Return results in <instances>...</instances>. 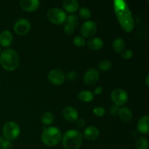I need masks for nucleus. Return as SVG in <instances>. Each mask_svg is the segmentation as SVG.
Listing matches in <instances>:
<instances>
[{
  "mask_svg": "<svg viewBox=\"0 0 149 149\" xmlns=\"http://www.w3.org/2000/svg\"><path fill=\"white\" fill-rule=\"evenodd\" d=\"M115 14L124 31L131 32L135 27V20L127 3L124 0H114L113 2Z\"/></svg>",
  "mask_w": 149,
  "mask_h": 149,
  "instance_id": "obj_1",
  "label": "nucleus"
},
{
  "mask_svg": "<svg viewBox=\"0 0 149 149\" xmlns=\"http://www.w3.org/2000/svg\"><path fill=\"white\" fill-rule=\"evenodd\" d=\"M93 113L97 116H103L106 113V110L103 107H96L93 109Z\"/></svg>",
  "mask_w": 149,
  "mask_h": 149,
  "instance_id": "obj_28",
  "label": "nucleus"
},
{
  "mask_svg": "<svg viewBox=\"0 0 149 149\" xmlns=\"http://www.w3.org/2000/svg\"><path fill=\"white\" fill-rule=\"evenodd\" d=\"M67 15L64 10L59 7H52L47 12V18L54 24L61 25L65 22Z\"/></svg>",
  "mask_w": 149,
  "mask_h": 149,
  "instance_id": "obj_6",
  "label": "nucleus"
},
{
  "mask_svg": "<svg viewBox=\"0 0 149 149\" xmlns=\"http://www.w3.org/2000/svg\"><path fill=\"white\" fill-rule=\"evenodd\" d=\"M48 79L55 85H60L64 82L65 79V74L59 69H52L48 73Z\"/></svg>",
  "mask_w": 149,
  "mask_h": 149,
  "instance_id": "obj_9",
  "label": "nucleus"
},
{
  "mask_svg": "<svg viewBox=\"0 0 149 149\" xmlns=\"http://www.w3.org/2000/svg\"><path fill=\"white\" fill-rule=\"evenodd\" d=\"M54 119V116L51 112H45L42 116V122L46 125H49L53 123Z\"/></svg>",
  "mask_w": 149,
  "mask_h": 149,
  "instance_id": "obj_23",
  "label": "nucleus"
},
{
  "mask_svg": "<svg viewBox=\"0 0 149 149\" xmlns=\"http://www.w3.org/2000/svg\"><path fill=\"white\" fill-rule=\"evenodd\" d=\"M3 141H4V139H3L1 137H0V148H1V143H3Z\"/></svg>",
  "mask_w": 149,
  "mask_h": 149,
  "instance_id": "obj_36",
  "label": "nucleus"
},
{
  "mask_svg": "<svg viewBox=\"0 0 149 149\" xmlns=\"http://www.w3.org/2000/svg\"><path fill=\"white\" fill-rule=\"evenodd\" d=\"M1 149H12L13 148V144H12L11 141H3V143H1Z\"/></svg>",
  "mask_w": 149,
  "mask_h": 149,
  "instance_id": "obj_31",
  "label": "nucleus"
},
{
  "mask_svg": "<svg viewBox=\"0 0 149 149\" xmlns=\"http://www.w3.org/2000/svg\"><path fill=\"white\" fill-rule=\"evenodd\" d=\"M119 118L124 122H129L132 118V112L128 107H123L119 109Z\"/></svg>",
  "mask_w": 149,
  "mask_h": 149,
  "instance_id": "obj_19",
  "label": "nucleus"
},
{
  "mask_svg": "<svg viewBox=\"0 0 149 149\" xmlns=\"http://www.w3.org/2000/svg\"><path fill=\"white\" fill-rule=\"evenodd\" d=\"M77 73H76V71H71L67 74L66 79L68 80H69V81H74V80L77 79Z\"/></svg>",
  "mask_w": 149,
  "mask_h": 149,
  "instance_id": "obj_30",
  "label": "nucleus"
},
{
  "mask_svg": "<svg viewBox=\"0 0 149 149\" xmlns=\"http://www.w3.org/2000/svg\"><path fill=\"white\" fill-rule=\"evenodd\" d=\"M135 148L136 149H148V140L143 137H141L137 140L135 143Z\"/></svg>",
  "mask_w": 149,
  "mask_h": 149,
  "instance_id": "obj_24",
  "label": "nucleus"
},
{
  "mask_svg": "<svg viewBox=\"0 0 149 149\" xmlns=\"http://www.w3.org/2000/svg\"><path fill=\"white\" fill-rule=\"evenodd\" d=\"M99 77H100V74L97 70H96L95 68H90L84 74L83 79L85 84L93 85L97 82Z\"/></svg>",
  "mask_w": 149,
  "mask_h": 149,
  "instance_id": "obj_12",
  "label": "nucleus"
},
{
  "mask_svg": "<svg viewBox=\"0 0 149 149\" xmlns=\"http://www.w3.org/2000/svg\"><path fill=\"white\" fill-rule=\"evenodd\" d=\"M63 116L68 122H74L78 119L79 113L74 108L67 106L63 110Z\"/></svg>",
  "mask_w": 149,
  "mask_h": 149,
  "instance_id": "obj_14",
  "label": "nucleus"
},
{
  "mask_svg": "<svg viewBox=\"0 0 149 149\" xmlns=\"http://www.w3.org/2000/svg\"><path fill=\"white\" fill-rule=\"evenodd\" d=\"M113 47L117 52H122L125 50V42L122 38L117 37L113 41Z\"/></svg>",
  "mask_w": 149,
  "mask_h": 149,
  "instance_id": "obj_21",
  "label": "nucleus"
},
{
  "mask_svg": "<svg viewBox=\"0 0 149 149\" xmlns=\"http://www.w3.org/2000/svg\"><path fill=\"white\" fill-rule=\"evenodd\" d=\"M102 92H103V88L101 87H96L95 90V93L97 95L101 94Z\"/></svg>",
  "mask_w": 149,
  "mask_h": 149,
  "instance_id": "obj_34",
  "label": "nucleus"
},
{
  "mask_svg": "<svg viewBox=\"0 0 149 149\" xmlns=\"http://www.w3.org/2000/svg\"><path fill=\"white\" fill-rule=\"evenodd\" d=\"M88 47L94 50H97L103 47V42L100 38L99 37H94L92 38L91 39L88 41Z\"/></svg>",
  "mask_w": 149,
  "mask_h": 149,
  "instance_id": "obj_20",
  "label": "nucleus"
},
{
  "mask_svg": "<svg viewBox=\"0 0 149 149\" xmlns=\"http://www.w3.org/2000/svg\"><path fill=\"white\" fill-rule=\"evenodd\" d=\"M30 29L31 23L26 18L18 19L14 24V31L18 35L26 34Z\"/></svg>",
  "mask_w": 149,
  "mask_h": 149,
  "instance_id": "obj_8",
  "label": "nucleus"
},
{
  "mask_svg": "<svg viewBox=\"0 0 149 149\" xmlns=\"http://www.w3.org/2000/svg\"><path fill=\"white\" fill-rule=\"evenodd\" d=\"M111 97L115 105L120 106L127 103L128 100V95L125 90L121 88H116L111 92Z\"/></svg>",
  "mask_w": 149,
  "mask_h": 149,
  "instance_id": "obj_7",
  "label": "nucleus"
},
{
  "mask_svg": "<svg viewBox=\"0 0 149 149\" xmlns=\"http://www.w3.org/2000/svg\"><path fill=\"white\" fill-rule=\"evenodd\" d=\"M1 47H0V54H1Z\"/></svg>",
  "mask_w": 149,
  "mask_h": 149,
  "instance_id": "obj_37",
  "label": "nucleus"
},
{
  "mask_svg": "<svg viewBox=\"0 0 149 149\" xmlns=\"http://www.w3.org/2000/svg\"><path fill=\"white\" fill-rule=\"evenodd\" d=\"M79 15L82 18L88 19L91 16V11L87 7H82L79 9Z\"/></svg>",
  "mask_w": 149,
  "mask_h": 149,
  "instance_id": "obj_26",
  "label": "nucleus"
},
{
  "mask_svg": "<svg viewBox=\"0 0 149 149\" xmlns=\"http://www.w3.org/2000/svg\"><path fill=\"white\" fill-rule=\"evenodd\" d=\"M20 132V127L15 122H7L3 126V134L7 141H11L17 138Z\"/></svg>",
  "mask_w": 149,
  "mask_h": 149,
  "instance_id": "obj_5",
  "label": "nucleus"
},
{
  "mask_svg": "<svg viewBox=\"0 0 149 149\" xmlns=\"http://www.w3.org/2000/svg\"><path fill=\"white\" fill-rule=\"evenodd\" d=\"M62 138L61 130L55 127H49L44 130L42 135V141L47 146H54L59 143Z\"/></svg>",
  "mask_w": 149,
  "mask_h": 149,
  "instance_id": "obj_4",
  "label": "nucleus"
},
{
  "mask_svg": "<svg viewBox=\"0 0 149 149\" xmlns=\"http://www.w3.org/2000/svg\"><path fill=\"white\" fill-rule=\"evenodd\" d=\"M79 19L74 14H70L66 17L65 23L64 25V31L68 34H72L78 25Z\"/></svg>",
  "mask_w": 149,
  "mask_h": 149,
  "instance_id": "obj_11",
  "label": "nucleus"
},
{
  "mask_svg": "<svg viewBox=\"0 0 149 149\" xmlns=\"http://www.w3.org/2000/svg\"><path fill=\"white\" fill-rule=\"evenodd\" d=\"M97 31V25L93 20H87L81 27V33L83 37H90Z\"/></svg>",
  "mask_w": 149,
  "mask_h": 149,
  "instance_id": "obj_10",
  "label": "nucleus"
},
{
  "mask_svg": "<svg viewBox=\"0 0 149 149\" xmlns=\"http://www.w3.org/2000/svg\"><path fill=\"white\" fill-rule=\"evenodd\" d=\"M63 6L66 11L73 13L78 10L79 4L77 0H64L63 1Z\"/></svg>",
  "mask_w": 149,
  "mask_h": 149,
  "instance_id": "obj_18",
  "label": "nucleus"
},
{
  "mask_svg": "<svg viewBox=\"0 0 149 149\" xmlns=\"http://www.w3.org/2000/svg\"><path fill=\"white\" fill-rule=\"evenodd\" d=\"M83 141L82 134L76 130L66 131L63 136V146L65 149H79Z\"/></svg>",
  "mask_w": 149,
  "mask_h": 149,
  "instance_id": "obj_3",
  "label": "nucleus"
},
{
  "mask_svg": "<svg viewBox=\"0 0 149 149\" xmlns=\"http://www.w3.org/2000/svg\"><path fill=\"white\" fill-rule=\"evenodd\" d=\"M0 63L4 69L13 71L18 67L20 59L15 50L7 48L1 51L0 54Z\"/></svg>",
  "mask_w": 149,
  "mask_h": 149,
  "instance_id": "obj_2",
  "label": "nucleus"
},
{
  "mask_svg": "<svg viewBox=\"0 0 149 149\" xmlns=\"http://www.w3.org/2000/svg\"><path fill=\"white\" fill-rule=\"evenodd\" d=\"M119 106H117V105H113V106L111 107L110 109V112L113 116H116L118 115L119 111Z\"/></svg>",
  "mask_w": 149,
  "mask_h": 149,
  "instance_id": "obj_32",
  "label": "nucleus"
},
{
  "mask_svg": "<svg viewBox=\"0 0 149 149\" xmlns=\"http://www.w3.org/2000/svg\"><path fill=\"white\" fill-rule=\"evenodd\" d=\"M73 42H74V45L77 47H83L85 44V39L81 35H78V36H76L73 39Z\"/></svg>",
  "mask_w": 149,
  "mask_h": 149,
  "instance_id": "obj_27",
  "label": "nucleus"
},
{
  "mask_svg": "<svg viewBox=\"0 0 149 149\" xmlns=\"http://www.w3.org/2000/svg\"><path fill=\"white\" fill-rule=\"evenodd\" d=\"M119 149H126V148H119Z\"/></svg>",
  "mask_w": 149,
  "mask_h": 149,
  "instance_id": "obj_38",
  "label": "nucleus"
},
{
  "mask_svg": "<svg viewBox=\"0 0 149 149\" xmlns=\"http://www.w3.org/2000/svg\"><path fill=\"white\" fill-rule=\"evenodd\" d=\"M98 129L95 126H90L84 130V136L89 141H95L99 136Z\"/></svg>",
  "mask_w": 149,
  "mask_h": 149,
  "instance_id": "obj_15",
  "label": "nucleus"
},
{
  "mask_svg": "<svg viewBox=\"0 0 149 149\" xmlns=\"http://www.w3.org/2000/svg\"><path fill=\"white\" fill-rule=\"evenodd\" d=\"M148 120L149 117L148 115H144L138 122V130L141 133L147 135L149 132L148 129Z\"/></svg>",
  "mask_w": 149,
  "mask_h": 149,
  "instance_id": "obj_17",
  "label": "nucleus"
},
{
  "mask_svg": "<svg viewBox=\"0 0 149 149\" xmlns=\"http://www.w3.org/2000/svg\"><path fill=\"white\" fill-rule=\"evenodd\" d=\"M77 126L79 127H83L85 125V121L83 119H77Z\"/></svg>",
  "mask_w": 149,
  "mask_h": 149,
  "instance_id": "obj_33",
  "label": "nucleus"
},
{
  "mask_svg": "<svg viewBox=\"0 0 149 149\" xmlns=\"http://www.w3.org/2000/svg\"><path fill=\"white\" fill-rule=\"evenodd\" d=\"M98 68L99 69L103 71H109L111 68V61H108V60H103V61H100L99 63Z\"/></svg>",
  "mask_w": 149,
  "mask_h": 149,
  "instance_id": "obj_25",
  "label": "nucleus"
},
{
  "mask_svg": "<svg viewBox=\"0 0 149 149\" xmlns=\"http://www.w3.org/2000/svg\"><path fill=\"white\" fill-rule=\"evenodd\" d=\"M122 56L125 59H130L132 56H133V52L131 49H125L123 52H122Z\"/></svg>",
  "mask_w": 149,
  "mask_h": 149,
  "instance_id": "obj_29",
  "label": "nucleus"
},
{
  "mask_svg": "<svg viewBox=\"0 0 149 149\" xmlns=\"http://www.w3.org/2000/svg\"><path fill=\"white\" fill-rule=\"evenodd\" d=\"M148 80H149V75L146 76V84L147 86L149 85V83H148Z\"/></svg>",
  "mask_w": 149,
  "mask_h": 149,
  "instance_id": "obj_35",
  "label": "nucleus"
},
{
  "mask_svg": "<svg viewBox=\"0 0 149 149\" xmlns=\"http://www.w3.org/2000/svg\"><path fill=\"white\" fill-rule=\"evenodd\" d=\"M78 97L80 100L84 102H90L94 98V95L92 92L84 90V91L80 92L78 95Z\"/></svg>",
  "mask_w": 149,
  "mask_h": 149,
  "instance_id": "obj_22",
  "label": "nucleus"
},
{
  "mask_svg": "<svg viewBox=\"0 0 149 149\" xmlns=\"http://www.w3.org/2000/svg\"><path fill=\"white\" fill-rule=\"evenodd\" d=\"M39 1L38 0H20V5L24 10L28 12L35 11L39 7Z\"/></svg>",
  "mask_w": 149,
  "mask_h": 149,
  "instance_id": "obj_13",
  "label": "nucleus"
},
{
  "mask_svg": "<svg viewBox=\"0 0 149 149\" xmlns=\"http://www.w3.org/2000/svg\"><path fill=\"white\" fill-rule=\"evenodd\" d=\"M13 35L8 30L3 31L0 33V45L3 47H8L13 42Z\"/></svg>",
  "mask_w": 149,
  "mask_h": 149,
  "instance_id": "obj_16",
  "label": "nucleus"
}]
</instances>
